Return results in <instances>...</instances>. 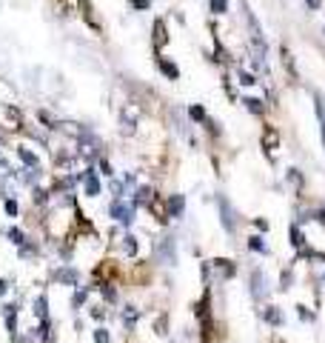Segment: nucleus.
Here are the masks:
<instances>
[{
  "mask_svg": "<svg viewBox=\"0 0 325 343\" xmlns=\"http://www.w3.org/2000/svg\"><path fill=\"white\" fill-rule=\"evenodd\" d=\"M217 206H220L223 229H226V232H234V229H237V212H234V206L229 203V197H226V194H217Z\"/></svg>",
  "mask_w": 325,
  "mask_h": 343,
  "instance_id": "1",
  "label": "nucleus"
},
{
  "mask_svg": "<svg viewBox=\"0 0 325 343\" xmlns=\"http://www.w3.org/2000/svg\"><path fill=\"white\" fill-rule=\"evenodd\" d=\"M112 218H117L123 226H132L134 223V203H120V200H115L112 203Z\"/></svg>",
  "mask_w": 325,
  "mask_h": 343,
  "instance_id": "2",
  "label": "nucleus"
},
{
  "mask_svg": "<svg viewBox=\"0 0 325 343\" xmlns=\"http://www.w3.org/2000/svg\"><path fill=\"white\" fill-rule=\"evenodd\" d=\"M157 255H160V260H163L166 266H174V263H177V246H174V238H163V240H160Z\"/></svg>",
  "mask_w": 325,
  "mask_h": 343,
  "instance_id": "3",
  "label": "nucleus"
},
{
  "mask_svg": "<svg viewBox=\"0 0 325 343\" xmlns=\"http://www.w3.org/2000/svg\"><path fill=\"white\" fill-rule=\"evenodd\" d=\"M83 183H86L88 197H97V194H100V180H97L94 169H86V172H83Z\"/></svg>",
  "mask_w": 325,
  "mask_h": 343,
  "instance_id": "4",
  "label": "nucleus"
},
{
  "mask_svg": "<svg viewBox=\"0 0 325 343\" xmlns=\"http://www.w3.org/2000/svg\"><path fill=\"white\" fill-rule=\"evenodd\" d=\"M251 295H254L257 300H263V295H265V278H263V272H260V269L251 275Z\"/></svg>",
  "mask_w": 325,
  "mask_h": 343,
  "instance_id": "5",
  "label": "nucleus"
},
{
  "mask_svg": "<svg viewBox=\"0 0 325 343\" xmlns=\"http://www.w3.org/2000/svg\"><path fill=\"white\" fill-rule=\"evenodd\" d=\"M316 100V117H319V132H322V146H325V97L322 95H314Z\"/></svg>",
  "mask_w": 325,
  "mask_h": 343,
  "instance_id": "6",
  "label": "nucleus"
},
{
  "mask_svg": "<svg viewBox=\"0 0 325 343\" xmlns=\"http://www.w3.org/2000/svg\"><path fill=\"white\" fill-rule=\"evenodd\" d=\"M168 209H171V218H180L183 209H185V197L183 194H171V197H168Z\"/></svg>",
  "mask_w": 325,
  "mask_h": 343,
  "instance_id": "7",
  "label": "nucleus"
},
{
  "mask_svg": "<svg viewBox=\"0 0 325 343\" xmlns=\"http://www.w3.org/2000/svg\"><path fill=\"white\" fill-rule=\"evenodd\" d=\"M57 281L66 283V286H77L80 275H77V269H60V272H57Z\"/></svg>",
  "mask_w": 325,
  "mask_h": 343,
  "instance_id": "8",
  "label": "nucleus"
},
{
  "mask_svg": "<svg viewBox=\"0 0 325 343\" xmlns=\"http://www.w3.org/2000/svg\"><path fill=\"white\" fill-rule=\"evenodd\" d=\"M35 315L40 317V320H49V300H46V295H40V298L35 300Z\"/></svg>",
  "mask_w": 325,
  "mask_h": 343,
  "instance_id": "9",
  "label": "nucleus"
},
{
  "mask_svg": "<svg viewBox=\"0 0 325 343\" xmlns=\"http://www.w3.org/2000/svg\"><path fill=\"white\" fill-rule=\"evenodd\" d=\"M263 317H265L271 326H282V312H280L277 306H268V309L263 312Z\"/></svg>",
  "mask_w": 325,
  "mask_h": 343,
  "instance_id": "10",
  "label": "nucleus"
},
{
  "mask_svg": "<svg viewBox=\"0 0 325 343\" xmlns=\"http://www.w3.org/2000/svg\"><path fill=\"white\" fill-rule=\"evenodd\" d=\"M18 155H20V160H23L29 169H40V166H37V158H35L29 149H18Z\"/></svg>",
  "mask_w": 325,
  "mask_h": 343,
  "instance_id": "11",
  "label": "nucleus"
},
{
  "mask_svg": "<svg viewBox=\"0 0 325 343\" xmlns=\"http://www.w3.org/2000/svg\"><path fill=\"white\" fill-rule=\"evenodd\" d=\"M214 269H217V272H223V278H231V275H234L231 260H214Z\"/></svg>",
  "mask_w": 325,
  "mask_h": 343,
  "instance_id": "12",
  "label": "nucleus"
},
{
  "mask_svg": "<svg viewBox=\"0 0 325 343\" xmlns=\"http://www.w3.org/2000/svg\"><path fill=\"white\" fill-rule=\"evenodd\" d=\"M160 69H163V75H166L168 80H177V78H180V72H177V66H171L168 60H160Z\"/></svg>",
  "mask_w": 325,
  "mask_h": 343,
  "instance_id": "13",
  "label": "nucleus"
},
{
  "mask_svg": "<svg viewBox=\"0 0 325 343\" xmlns=\"http://www.w3.org/2000/svg\"><path fill=\"white\" fill-rule=\"evenodd\" d=\"M123 323L129 326V329H132V326L137 323V309H134V306H129V309L123 312Z\"/></svg>",
  "mask_w": 325,
  "mask_h": 343,
  "instance_id": "14",
  "label": "nucleus"
},
{
  "mask_svg": "<svg viewBox=\"0 0 325 343\" xmlns=\"http://www.w3.org/2000/svg\"><path fill=\"white\" fill-rule=\"evenodd\" d=\"M94 343H112V334H109V329H94Z\"/></svg>",
  "mask_w": 325,
  "mask_h": 343,
  "instance_id": "15",
  "label": "nucleus"
},
{
  "mask_svg": "<svg viewBox=\"0 0 325 343\" xmlns=\"http://www.w3.org/2000/svg\"><path fill=\"white\" fill-rule=\"evenodd\" d=\"M123 249L134 257V255H137V238H132V235H129V238H123Z\"/></svg>",
  "mask_w": 325,
  "mask_h": 343,
  "instance_id": "16",
  "label": "nucleus"
},
{
  "mask_svg": "<svg viewBox=\"0 0 325 343\" xmlns=\"http://www.w3.org/2000/svg\"><path fill=\"white\" fill-rule=\"evenodd\" d=\"M248 246L254 249V252H260V255H265V252H268V249H265V243H263V238H257V235L248 240Z\"/></svg>",
  "mask_w": 325,
  "mask_h": 343,
  "instance_id": "17",
  "label": "nucleus"
},
{
  "mask_svg": "<svg viewBox=\"0 0 325 343\" xmlns=\"http://www.w3.org/2000/svg\"><path fill=\"white\" fill-rule=\"evenodd\" d=\"M291 243H294L297 249L305 243V240H302V232H299V226H291Z\"/></svg>",
  "mask_w": 325,
  "mask_h": 343,
  "instance_id": "18",
  "label": "nucleus"
},
{
  "mask_svg": "<svg viewBox=\"0 0 325 343\" xmlns=\"http://www.w3.org/2000/svg\"><path fill=\"white\" fill-rule=\"evenodd\" d=\"M237 78H240V83H243V86H254V83H257L254 75H248V72H243V69L237 72Z\"/></svg>",
  "mask_w": 325,
  "mask_h": 343,
  "instance_id": "19",
  "label": "nucleus"
},
{
  "mask_svg": "<svg viewBox=\"0 0 325 343\" xmlns=\"http://www.w3.org/2000/svg\"><path fill=\"white\" fill-rule=\"evenodd\" d=\"M243 103H246V106H248V109H251L254 114H263V106H260V100H254V97H246Z\"/></svg>",
  "mask_w": 325,
  "mask_h": 343,
  "instance_id": "20",
  "label": "nucleus"
},
{
  "mask_svg": "<svg viewBox=\"0 0 325 343\" xmlns=\"http://www.w3.org/2000/svg\"><path fill=\"white\" fill-rule=\"evenodd\" d=\"M211 9L217 12V15H223V12H229V0H211Z\"/></svg>",
  "mask_w": 325,
  "mask_h": 343,
  "instance_id": "21",
  "label": "nucleus"
},
{
  "mask_svg": "<svg viewBox=\"0 0 325 343\" xmlns=\"http://www.w3.org/2000/svg\"><path fill=\"white\" fill-rule=\"evenodd\" d=\"M149 200H154V192L151 189H140L137 192V203H149Z\"/></svg>",
  "mask_w": 325,
  "mask_h": 343,
  "instance_id": "22",
  "label": "nucleus"
},
{
  "mask_svg": "<svg viewBox=\"0 0 325 343\" xmlns=\"http://www.w3.org/2000/svg\"><path fill=\"white\" fill-rule=\"evenodd\" d=\"M9 238H12V243H15V246H20V243H23V232H20V229H9Z\"/></svg>",
  "mask_w": 325,
  "mask_h": 343,
  "instance_id": "23",
  "label": "nucleus"
},
{
  "mask_svg": "<svg viewBox=\"0 0 325 343\" xmlns=\"http://www.w3.org/2000/svg\"><path fill=\"white\" fill-rule=\"evenodd\" d=\"M103 298L109 300V303H115V300H117V292H115V289H109V286H103Z\"/></svg>",
  "mask_w": 325,
  "mask_h": 343,
  "instance_id": "24",
  "label": "nucleus"
},
{
  "mask_svg": "<svg viewBox=\"0 0 325 343\" xmlns=\"http://www.w3.org/2000/svg\"><path fill=\"white\" fill-rule=\"evenodd\" d=\"M166 43V29H163V23L157 20V46H163Z\"/></svg>",
  "mask_w": 325,
  "mask_h": 343,
  "instance_id": "25",
  "label": "nucleus"
},
{
  "mask_svg": "<svg viewBox=\"0 0 325 343\" xmlns=\"http://www.w3.org/2000/svg\"><path fill=\"white\" fill-rule=\"evenodd\" d=\"M191 117H194V120H202V117H205L202 106H191Z\"/></svg>",
  "mask_w": 325,
  "mask_h": 343,
  "instance_id": "26",
  "label": "nucleus"
},
{
  "mask_svg": "<svg viewBox=\"0 0 325 343\" xmlns=\"http://www.w3.org/2000/svg\"><path fill=\"white\" fill-rule=\"evenodd\" d=\"M166 326H168V317L163 315V317L157 320V334H166Z\"/></svg>",
  "mask_w": 325,
  "mask_h": 343,
  "instance_id": "27",
  "label": "nucleus"
},
{
  "mask_svg": "<svg viewBox=\"0 0 325 343\" xmlns=\"http://www.w3.org/2000/svg\"><path fill=\"white\" fill-rule=\"evenodd\" d=\"M86 295H88L86 289H80L77 295H74V306H80V303H83V300H86Z\"/></svg>",
  "mask_w": 325,
  "mask_h": 343,
  "instance_id": "28",
  "label": "nucleus"
},
{
  "mask_svg": "<svg viewBox=\"0 0 325 343\" xmlns=\"http://www.w3.org/2000/svg\"><path fill=\"white\" fill-rule=\"evenodd\" d=\"M6 212H9V215H18V203H15V200H6Z\"/></svg>",
  "mask_w": 325,
  "mask_h": 343,
  "instance_id": "29",
  "label": "nucleus"
},
{
  "mask_svg": "<svg viewBox=\"0 0 325 343\" xmlns=\"http://www.w3.org/2000/svg\"><path fill=\"white\" fill-rule=\"evenodd\" d=\"M100 169H103V175H105V177L112 175V166H109V160H100Z\"/></svg>",
  "mask_w": 325,
  "mask_h": 343,
  "instance_id": "30",
  "label": "nucleus"
},
{
  "mask_svg": "<svg viewBox=\"0 0 325 343\" xmlns=\"http://www.w3.org/2000/svg\"><path fill=\"white\" fill-rule=\"evenodd\" d=\"M288 283H291V272H282V286L280 289H288Z\"/></svg>",
  "mask_w": 325,
  "mask_h": 343,
  "instance_id": "31",
  "label": "nucleus"
},
{
  "mask_svg": "<svg viewBox=\"0 0 325 343\" xmlns=\"http://www.w3.org/2000/svg\"><path fill=\"white\" fill-rule=\"evenodd\" d=\"M254 223H257V229H263V232H268V220H263V218H257Z\"/></svg>",
  "mask_w": 325,
  "mask_h": 343,
  "instance_id": "32",
  "label": "nucleus"
},
{
  "mask_svg": "<svg viewBox=\"0 0 325 343\" xmlns=\"http://www.w3.org/2000/svg\"><path fill=\"white\" fill-rule=\"evenodd\" d=\"M103 315H105L103 309H91V317H97V320H103Z\"/></svg>",
  "mask_w": 325,
  "mask_h": 343,
  "instance_id": "33",
  "label": "nucleus"
},
{
  "mask_svg": "<svg viewBox=\"0 0 325 343\" xmlns=\"http://www.w3.org/2000/svg\"><path fill=\"white\" fill-rule=\"evenodd\" d=\"M134 6H137V9H146V6H149V0H134Z\"/></svg>",
  "mask_w": 325,
  "mask_h": 343,
  "instance_id": "34",
  "label": "nucleus"
},
{
  "mask_svg": "<svg viewBox=\"0 0 325 343\" xmlns=\"http://www.w3.org/2000/svg\"><path fill=\"white\" fill-rule=\"evenodd\" d=\"M308 6H311V9H319V3H322V0H305Z\"/></svg>",
  "mask_w": 325,
  "mask_h": 343,
  "instance_id": "35",
  "label": "nucleus"
},
{
  "mask_svg": "<svg viewBox=\"0 0 325 343\" xmlns=\"http://www.w3.org/2000/svg\"><path fill=\"white\" fill-rule=\"evenodd\" d=\"M6 289H9V286H6V281H0V295H6Z\"/></svg>",
  "mask_w": 325,
  "mask_h": 343,
  "instance_id": "36",
  "label": "nucleus"
}]
</instances>
